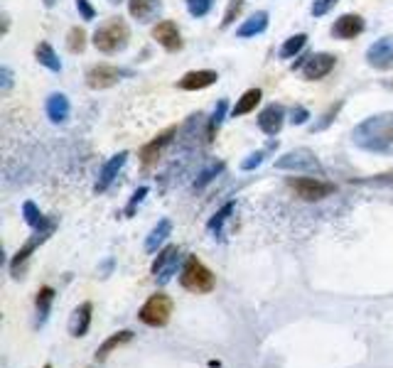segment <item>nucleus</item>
<instances>
[{
    "label": "nucleus",
    "mask_w": 393,
    "mask_h": 368,
    "mask_svg": "<svg viewBox=\"0 0 393 368\" xmlns=\"http://www.w3.org/2000/svg\"><path fill=\"white\" fill-rule=\"evenodd\" d=\"M351 143L359 150H366V153L391 155L393 153V111L364 118L351 131Z\"/></svg>",
    "instance_id": "f257e3e1"
},
{
    "label": "nucleus",
    "mask_w": 393,
    "mask_h": 368,
    "mask_svg": "<svg viewBox=\"0 0 393 368\" xmlns=\"http://www.w3.org/2000/svg\"><path fill=\"white\" fill-rule=\"evenodd\" d=\"M94 47L101 54H118L123 52L131 42V28L121 15H113V18L103 20L101 25L94 30Z\"/></svg>",
    "instance_id": "f03ea898"
},
{
    "label": "nucleus",
    "mask_w": 393,
    "mask_h": 368,
    "mask_svg": "<svg viewBox=\"0 0 393 368\" xmlns=\"http://www.w3.org/2000/svg\"><path fill=\"white\" fill-rule=\"evenodd\" d=\"M180 285H182L184 290H189V292L204 295V292H211V290H214L216 278H214V273L199 261V258L187 256L184 258L182 271H180Z\"/></svg>",
    "instance_id": "7ed1b4c3"
},
{
    "label": "nucleus",
    "mask_w": 393,
    "mask_h": 368,
    "mask_svg": "<svg viewBox=\"0 0 393 368\" xmlns=\"http://www.w3.org/2000/svg\"><path fill=\"white\" fill-rule=\"evenodd\" d=\"M175 302L170 295L165 292H155L146 299V304L138 312V319H141L146 326H153V329H160V326H168L170 317H172Z\"/></svg>",
    "instance_id": "20e7f679"
},
{
    "label": "nucleus",
    "mask_w": 393,
    "mask_h": 368,
    "mask_svg": "<svg viewBox=\"0 0 393 368\" xmlns=\"http://www.w3.org/2000/svg\"><path fill=\"white\" fill-rule=\"evenodd\" d=\"M276 167L283 172H307V174H322V165H319L317 155L310 148H295L291 153L281 155L276 160Z\"/></svg>",
    "instance_id": "39448f33"
},
{
    "label": "nucleus",
    "mask_w": 393,
    "mask_h": 368,
    "mask_svg": "<svg viewBox=\"0 0 393 368\" xmlns=\"http://www.w3.org/2000/svg\"><path fill=\"white\" fill-rule=\"evenodd\" d=\"M288 186L303 201H319L337 191V186L332 182H324V179H317V177H291L288 179Z\"/></svg>",
    "instance_id": "423d86ee"
},
{
    "label": "nucleus",
    "mask_w": 393,
    "mask_h": 368,
    "mask_svg": "<svg viewBox=\"0 0 393 368\" xmlns=\"http://www.w3.org/2000/svg\"><path fill=\"white\" fill-rule=\"evenodd\" d=\"M128 74H131V71L118 69V66H113V64H94V66H89V71H86V86L94 91L111 89V86H116L118 81Z\"/></svg>",
    "instance_id": "0eeeda50"
},
{
    "label": "nucleus",
    "mask_w": 393,
    "mask_h": 368,
    "mask_svg": "<svg viewBox=\"0 0 393 368\" xmlns=\"http://www.w3.org/2000/svg\"><path fill=\"white\" fill-rule=\"evenodd\" d=\"M54 229H57V224H54V221H49L47 226H42V229H37V231L33 233V236L28 238V241L23 243V248H20V251L13 256V261H10V273H13V275H18V271L25 266V263H28V258L33 256V253L37 251V248L42 246L45 241H47V238L52 236V233H54Z\"/></svg>",
    "instance_id": "6e6552de"
},
{
    "label": "nucleus",
    "mask_w": 393,
    "mask_h": 368,
    "mask_svg": "<svg viewBox=\"0 0 393 368\" xmlns=\"http://www.w3.org/2000/svg\"><path fill=\"white\" fill-rule=\"evenodd\" d=\"M180 258H182V251H180V246H168L163 248V251L158 253V258H155L153 263V275L158 280L160 285H168L172 275L177 273V266H180Z\"/></svg>",
    "instance_id": "1a4fd4ad"
},
{
    "label": "nucleus",
    "mask_w": 393,
    "mask_h": 368,
    "mask_svg": "<svg viewBox=\"0 0 393 368\" xmlns=\"http://www.w3.org/2000/svg\"><path fill=\"white\" fill-rule=\"evenodd\" d=\"M366 64L379 71H393V35L376 40L366 49Z\"/></svg>",
    "instance_id": "9d476101"
},
{
    "label": "nucleus",
    "mask_w": 393,
    "mask_h": 368,
    "mask_svg": "<svg viewBox=\"0 0 393 368\" xmlns=\"http://www.w3.org/2000/svg\"><path fill=\"white\" fill-rule=\"evenodd\" d=\"M177 133H180L177 126H170V128H165L163 133H158V136L150 140L148 145H143V148H141V162L146 165V167L158 162V160L163 158L165 148H168V145L172 143L175 138H177Z\"/></svg>",
    "instance_id": "9b49d317"
},
{
    "label": "nucleus",
    "mask_w": 393,
    "mask_h": 368,
    "mask_svg": "<svg viewBox=\"0 0 393 368\" xmlns=\"http://www.w3.org/2000/svg\"><path fill=\"white\" fill-rule=\"evenodd\" d=\"M153 40L163 47L165 52H170V54H175V52H180L184 47L182 42V32H180V28L172 23V20H163V23H158L153 28Z\"/></svg>",
    "instance_id": "f8f14e48"
},
{
    "label": "nucleus",
    "mask_w": 393,
    "mask_h": 368,
    "mask_svg": "<svg viewBox=\"0 0 393 368\" xmlns=\"http://www.w3.org/2000/svg\"><path fill=\"white\" fill-rule=\"evenodd\" d=\"M334 64H337V57L334 54H329V52H315V54H310V59L305 61V66H303L305 81L324 79V76L334 69Z\"/></svg>",
    "instance_id": "ddd939ff"
},
{
    "label": "nucleus",
    "mask_w": 393,
    "mask_h": 368,
    "mask_svg": "<svg viewBox=\"0 0 393 368\" xmlns=\"http://www.w3.org/2000/svg\"><path fill=\"white\" fill-rule=\"evenodd\" d=\"M364 30H366V23H364L361 15L344 13L334 20V25H332L329 32H332V37H337V40H354V37H359Z\"/></svg>",
    "instance_id": "4468645a"
},
{
    "label": "nucleus",
    "mask_w": 393,
    "mask_h": 368,
    "mask_svg": "<svg viewBox=\"0 0 393 368\" xmlns=\"http://www.w3.org/2000/svg\"><path fill=\"white\" fill-rule=\"evenodd\" d=\"M283 126H286V108H283L281 103H268V106L258 113V128H261V133H266V136H271V138L278 136V133L283 131Z\"/></svg>",
    "instance_id": "2eb2a0df"
},
{
    "label": "nucleus",
    "mask_w": 393,
    "mask_h": 368,
    "mask_svg": "<svg viewBox=\"0 0 393 368\" xmlns=\"http://www.w3.org/2000/svg\"><path fill=\"white\" fill-rule=\"evenodd\" d=\"M126 162H128V153H126V150H121V153L113 155V158L108 160L106 165H103L101 172H98V182H96V186H94L98 194H103V191H106L108 186L116 182V177L121 174V170L126 167Z\"/></svg>",
    "instance_id": "dca6fc26"
},
{
    "label": "nucleus",
    "mask_w": 393,
    "mask_h": 368,
    "mask_svg": "<svg viewBox=\"0 0 393 368\" xmlns=\"http://www.w3.org/2000/svg\"><path fill=\"white\" fill-rule=\"evenodd\" d=\"M219 81V74L214 69H194L187 71L182 79L177 81V89L182 91H201V89H209Z\"/></svg>",
    "instance_id": "f3484780"
},
{
    "label": "nucleus",
    "mask_w": 393,
    "mask_h": 368,
    "mask_svg": "<svg viewBox=\"0 0 393 368\" xmlns=\"http://www.w3.org/2000/svg\"><path fill=\"white\" fill-rule=\"evenodd\" d=\"M128 13L133 20L148 25L160 18L163 13V0H128Z\"/></svg>",
    "instance_id": "a211bd4d"
},
{
    "label": "nucleus",
    "mask_w": 393,
    "mask_h": 368,
    "mask_svg": "<svg viewBox=\"0 0 393 368\" xmlns=\"http://www.w3.org/2000/svg\"><path fill=\"white\" fill-rule=\"evenodd\" d=\"M45 111H47V118L54 126H61V123H66V118H69L71 113V103H69V96L61 91H54L47 96V103H45Z\"/></svg>",
    "instance_id": "6ab92c4d"
},
{
    "label": "nucleus",
    "mask_w": 393,
    "mask_h": 368,
    "mask_svg": "<svg viewBox=\"0 0 393 368\" xmlns=\"http://www.w3.org/2000/svg\"><path fill=\"white\" fill-rule=\"evenodd\" d=\"M91 312H94V304H91V302H84V304H79V307L74 309V314H71V319H69V331H71V336L81 339V336L89 334Z\"/></svg>",
    "instance_id": "aec40b11"
},
{
    "label": "nucleus",
    "mask_w": 393,
    "mask_h": 368,
    "mask_svg": "<svg viewBox=\"0 0 393 368\" xmlns=\"http://www.w3.org/2000/svg\"><path fill=\"white\" fill-rule=\"evenodd\" d=\"M133 336H136V334H133L131 329H123V331H116V334H111V336H108V339L103 341V344L96 349L94 359L98 361V364H101V361H106L108 356H111L116 349H121V346H126L128 341H133Z\"/></svg>",
    "instance_id": "412c9836"
},
{
    "label": "nucleus",
    "mask_w": 393,
    "mask_h": 368,
    "mask_svg": "<svg viewBox=\"0 0 393 368\" xmlns=\"http://www.w3.org/2000/svg\"><path fill=\"white\" fill-rule=\"evenodd\" d=\"M268 30V13L266 10H258V13H253L251 18L244 20V23L236 28V37L246 40V37H256V35L266 32Z\"/></svg>",
    "instance_id": "4be33fe9"
},
{
    "label": "nucleus",
    "mask_w": 393,
    "mask_h": 368,
    "mask_svg": "<svg viewBox=\"0 0 393 368\" xmlns=\"http://www.w3.org/2000/svg\"><path fill=\"white\" fill-rule=\"evenodd\" d=\"M54 287H49V285H42V287L37 290V297H35V307H37V324L45 326V322L49 319V312H52V304H54Z\"/></svg>",
    "instance_id": "5701e85b"
},
{
    "label": "nucleus",
    "mask_w": 393,
    "mask_h": 368,
    "mask_svg": "<svg viewBox=\"0 0 393 368\" xmlns=\"http://www.w3.org/2000/svg\"><path fill=\"white\" fill-rule=\"evenodd\" d=\"M35 59H37L45 69L54 71V74H59L61 71V59H59V54H57L54 47H52L49 42H40L37 47H35Z\"/></svg>",
    "instance_id": "b1692460"
},
{
    "label": "nucleus",
    "mask_w": 393,
    "mask_h": 368,
    "mask_svg": "<svg viewBox=\"0 0 393 368\" xmlns=\"http://www.w3.org/2000/svg\"><path fill=\"white\" fill-rule=\"evenodd\" d=\"M170 233H172V221H170V219H160L158 226H155V229L148 233V238H146V251H148V253H155L160 246H163L165 241H168Z\"/></svg>",
    "instance_id": "393cba45"
},
{
    "label": "nucleus",
    "mask_w": 393,
    "mask_h": 368,
    "mask_svg": "<svg viewBox=\"0 0 393 368\" xmlns=\"http://www.w3.org/2000/svg\"><path fill=\"white\" fill-rule=\"evenodd\" d=\"M261 98H263V91L261 89H248L241 93V98L236 101V106L231 108V116H246V113H253L256 111V106L261 103Z\"/></svg>",
    "instance_id": "a878e982"
},
{
    "label": "nucleus",
    "mask_w": 393,
    "mask_h": 368,
    "mask_svg": "<svg viewBox=\"0 0 393 368\" xmlns=\"http://www.w3.org/2000/svg\"><path fill=\"white\" fill-rule=\"evenodd\" d=\"M226 111H229V101H226V98H221V101L216 103L214 113H211L209 123H206V140H209V143L216 138V133H219L221 123H224V118H226Z\"/></svg>",
    "instance_id": "bb28decb"
},
{
    "label": "nucleus",
    "mask_w": 393,
    "mask_h": 368,
    "mask_svg": "<svg viewBox=\"0 0 393 368\" xmlns=\"http://www.w3.org/2000/svg\"><path fill=\"white\" fill-rule=\"evenodd\" d=\"M23 216H25V224H28L33 231L42 229V226H47L52 221V219H47V216H42V211L37 209V204H35V201H25V204H23Z\"/></svg>",
    "instance_id": "cd10ccee"
},
{
    "label": "nucleus",
    "mask_w": 393,
    "mask_h": 368,
    "mask_svg": "<svg viewBox=\"0 0 393 368\" xmlns=\"http://www.w3.org/2000/svg\"><path fill=\"white\" fill-rule=\"evenodd\" d=\"M234 209H236V204H234V201H229V204H224V206H221V209L216 211V214L209 219V224H206V231H209L214 238H219V236H221V231H224L226 219H229V216H231V211H234Z\"/></svg>",
    "instance_id": "c85d7f7f"
},
{
    "label": "nucleus",
    "mask_w": 393,
    "mask_h": 368,
    "mask_svg": "<svg viewBox=\"0 0 393 368\" xmlns=\"http://www.w3.org/2000/svg\"><path fill=\"white\" fill-rule=\"evenodd\" d=\"M305 44H307V35L298 32V35H293V37H288L286 42H283L278 54H281V59H293V57H298L300 52L305 49Z\"/></svg>",
    "instance_id": "c756f323"
},
{
    "label": "nucleus",
    "mask_w": 393,
    "mask_h": 368,
    "mask_svg": "<svg viewBox=\"0 0 393 368\" xmlns=\"http://www.w3.org/2000/svg\"><path fill=\"white\" fill-rule=\"evenodd\" d=\"M342 106H344V101H337V103H332V106L327 108V111L319 116V121H315L312 123V128H310V133H322V131H327L329 126H332L334 121H337V116H339V111H342Z\"/></svg>",
    "instance_id": "7c9ffc66"
},
{
    "label": "nucleus",
    "mask_w": 393,
    "mask_h": 368,
    "mask_svg": "<svg viewBox=\"0 0 393 368\" xmlns=\"http://www.w3.org/2000/svg\"><path fill=\"white\" fill-rule=\"evenodd\" d=\"M66 49L71 52V54H81V52L86 49V30L84 28H71L69 32H66Z\"/></svg>",
    "instance_id": "2f4dec72"
},
{
    "label": "nucleus",
    "mask_w": 393,
    "mask_h": 368,
    "mask_svg": "<svg viewBox=\"0 0 393 368\" xmlns=\"http://www.w3.org/2000/svg\"><path fill=\"white\" fill-rule=\"evenodd\" d=\"M244 13V0H229V5H226V13L224 18H221V30L231 28V25L239 20V15Z\"/></svg>",
    "instance_id": "473e14b6"
},
{
    "label": "nucleus",
    "mask_w": 393,
    "mask_h": 368,
    "mask_svg": "<svg viewBox=\"0 0 393 368\" xmlns=\"http://www.w3.org/2000/svg\"><path fill=\"white\" fill-rule=\"evenodd\" d=\"M351 184H361V186H393V170H391V172L374 174V177L351 179Z\"/></svg>",
    "instance_id": "72a5a7b5"
},
{
    "label": "nucleus",
    "mask_w": 393,
    "mask_h": 368,
    "mask_svg": "<svg viewBox=\"0 0 393 368\" xmlns=\"http://www.w3.org/2000/svg\"><path fill=\"white\" fill-rule=\"evenodd\" d=\"M221 172H224V162H214V165H209V167H206L204 172H201L199 177L194 179V189H204V186L209 184L214 177H219Z\"/></svg>",
    "instance_id": "f704fd0d"
},
{
    "label": "nucleus",
    "mask_w": 393,
    "mask_h": 368,
    "mask_svg": "<svg viewBox=\"0 0 393 368\" xmlns=\"http://www.w3.org/2000/svg\"><path fill=\"white\" fill-rule=\"evenodd\" d=\"M184 3H187V13L192 18H204L214 8V0H184Z\"/></svg>",
    "instance_id": "c9c22d12"
},
{
    "label": "nucleus",
    "mask_w": 393,
    "mask_h": 368,
    "mask_svg": "<svg viewBox=\"0 0 393 368\" xmlns=\"http://www.w3.org/2000/svg\"><path fill=\"white\" fill-rule=\"evenodd\" d=\"M271 148H273V145H271ZM271 148H268V150H271ZM268 150H256V153H251L246 160H241V165H239V167L244 170V172H251V170L261 167V165H263V160H266V155H268Z\"/></svg>",
    "instance_id": "e433bc0d"
},
{
    "label": "nucleus",
    "mask_w": 393,
    "mask_h": 368,
    "mask_svg": "<svg viewBox=\"0 0 393 368\" xmlns=\"http://www.w3.org/2000/svg\"><path fill=\"white\" fill-rule=\"evenodd\" d=\"M148 191H150L148 186H138V189L133 191L131 201H128V206H126V216H133V214H136V209H138V206H141L143 201H146Z\"/></svg>",
    "instance_id": "4c0bfd02"
},
{
    "label": "nucleus",
    "mask_w": 393,
    "mask_h": 368,
    "mask_svg": "<svg viewBox=\"0 0 393 368\" xmlns=\"http://www.w3.org/2000/svg\"><path fill=\"white\" fill-rule=\"evenodd\" d=\"M337 3H339V0H312V8H310V13H312V18H322V15H327Z\"/></svg>",
    "instance_id": "58836bf2"
},
{
    "label": "nucleus",
    "mask_w": 393,
    "mask_h": 368,
    "mask_svg": "<svg viewBox=\"0 0 393 368\" xmlns=\"http://www.w3.org/2000/svg\"><path fill=\"white\" fill-rule=\"evenodd\" d=\"M76 10H79V18L86 23L96 18V8L91 5V0H76Z\"/></svg>",
    "instance_id": "ea45409f"
},
{
    "label": "nucleus",
    "mask_w": 393,
    "mask_h": 368,
    "mask_svg": "<svg viewBox=\"0 0 393 368\" xmlns=\"http://www.w3.org/2000/svg\"><path fill=\"white\" fill-rule=\"evenodd\" d=\"M13 84H15V79H13L10 66H0V93H10Z\"/></svg>",
    "instance_id": "a19ab883"
},
{
    "label": "nucleus",
    "mask_w": 393,
    "mask_h": 368,
    "mask_svg": "<svg viewBox=\"0 0 393 368\" xmlns=\"http://www.w3.org/2000/svg\"><path fill=\"white\" fill-rule=\"evenodd\" d=\"M307 118H310V111L305 106H295L291 111V123H293V126H305V123H307Z\"/></svg>",
    "instance_id": "79ce46f5"
},
{
    "label": "nucleus",
    "mask_w": 393,
    "mask_h": 368,
    "mask_svg": "<svg viewBox=\"0 0 393 368\" xmlns=\"http://www.w3.org/2000/svg\"><path fill=\"white\" fill-rule=\"evenodd\" d=\"M8 30H10V15L3 13V35H8Z\"/></svg>",
    "instance_id": "37998d69"
},
{
    "label": "nucleus",
    "mask_w": 393,
    "mask_h": 368,
    "mask_svg": "<svg viewBox=\"0 0 393 368\" xmlns=\"http://www.w3.org/2000/svg\"><path fill=\"white\" fill-rule=\"evenodd\" d=\"M42 3H45V8H54L57 0H42Z\"/></svg>",
    "instance_id": "c03bdc74"
},
{
    "label": "nucleus",
    "mask_w": 393,
    "mask_h": 368,
    "mask_svg": "<svg viewBox=\"0 0 393 368\" xmlns=\"http://www.w3.org/2000/svg\"><path fill=\"white\" fill-rule=\"evenodd\" d=\"M384 86H386V89H391V91H393V79H386V81H384Z\"/></svg>",
    "instance_id": "a18cd8bd"
},
{
    "label": "nucleus",
    "mask_w": 393,
    "mask_h": 368,
    "mask_svg": "<svg viewBox=\"0 0 393 368\" xmlns=\"http://www.w3.org/2000/svg\"><path fill=\"white\" fill-rule=\"evenodd\" d=\"M108 3H111V5H118V3H123V0H108Z\"/></svg>",
    "instance_id": "49530a36"
},
{
    "label": "nucleus",
    "mask_w": 393,
    "mask_h": 368,
    "mask_svg": "<svg viewBox=\"0 0 393 368\" xmlns=\"http://www.w3.org/2000/svg\"><path fill=\"white\" fill-rule=\"evenodd\" d=\"M45 368H52V364H47V366H45Z\"/></svg>",
    "instance_id": "de8ad7c7"
}]
</instances>
